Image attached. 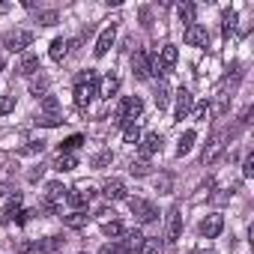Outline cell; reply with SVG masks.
I'll use <instances>...</instances> for the list:
<instances>
[{
    "mask_svg": "<svg viewBox=\"0 0 254 254\" xmlns=\"http://www.w3.org/2000/svg\"><path fill=\"white\" fill-rule=\"evenodd\" d=\"M99 84H102V78L93 69H87L84 75L75 78V105H78V111H87L90 108L93 96H99Z\"/></svg>",
    "mask_w": 254,
    "mask_h": 254,
    "instance_id": "1",
    "label": "cell"
},
{
    "mask_svg": "<svg viewBox=\"0 0 254 254\" xmlns=\"http://www.w3.org/2000/svg\"><path fill=\"white\" fill-rule=\"evenodd\" d=\"M144 114V102H141V96H126L123 102H120V108H117V126H132L138 117Z\"/></svg>",
    "mask_w": 254,
    "mask_h": 254,
    "instance_id": "2",
    "label": "cell"
},
{
    "mask_svg": "<svg viewBox=\"0 0 254 254\" xmlns=\"http://www.w3.org/2000/svg\"><path fill=\"white\" fill-rule=\"evenodd\" d=\"M30 42H33L30 30H9V33H3V48L12 51V54H24L30 48Z\"/></svg>",
    "mask_w": 254,
    "mask_h": 254,
    "instance_id": "3",
    "label": "cell"
},
{
    "mask_svg": "<svg viewBox=\"0 0 254 254\" xmlns=\"http://www.w3.org/2000/svg\"><path fill=\"white\" fill-rule=\"evenodd\" d=\"M126 200H129V209H132V215H135L141 224H150V221L159 218V209H156L150 200H144V197H126Z\"/></svg>",
    "mask_w": 254,
    "mask_h": 254,
    "instance_id": "4",
    "label": "cell"
},
{
    "mask_svg": "<svg viewBox=\"0 0 254 254\" xmlns=\"http://www.w3.org/2000/svg\"><path fill=\"white\" fill-rule=\"evenodd\" d=\"M177 60H180L177 45H165L162 54H159V60H156V66H153V75H168V72L177 66Z\"/></svg>",
    "mask_w": 254,
    "mask_h": 254,
    "instance_id": "5",
    "label": "cell"
},
{
    "mask_svg": "<svg viewBox=\"0 0 254 254\" xmlns=\"http://www.w3.org/2000/svg\"><path fill=\"white\" fill-rule=\"evenodd\" d=\"M221 230H224V215H218V212H209V215L197 224V233H200L203 239H215V236H221Z\"/></svg>",
    "mask_w": 254,
    "mask_h": 254,
    "instance_id": "6",
    "label": "cell"
},
{
    "mask_svg": "<svg viewBox=\"0 0 254 254\" xmlns=\"http://www.w3.org/2000/svg\"><path fill=\"white\" fill-rule=\"evenodd\" d=\"M132 75H135L138 81H147V78L153 75V63H150V54H147L144 48H138V51L132 54Z\"/></svg>",
    "mask_w": 254,
    "mask_h": 254,
    "instance_id": "7",
    "label": "cell"
},
{
    "mask_svg": "<svg viewBox=\"0 0 254 254\" xmlns=\"http://www.w3.org/2000/svg\"><path fill=\"white\" fill-rule=\"evenodd\" d=\"M183 42H186V45H191V48H209V33H206V27L191 24V27H186Z\"/></svg>",
    "mask_w": 254,
    "mask_h": 254,
    "instance_id": "8",
    "label": "cell"
},
{
    "mask_svg": "<svg viewBox=\"0 0 254 254\" xmlns=\"http://www.w3.org/2000/svg\"><path fill=\"white\" fill-rule=\"evenodd\" d=\"M180 233H183V212H180V206H171L168 209V224H165V239L177 242Z\"/></svg>",
    "mask_w": 254,
    "mask_h": 254,
    "instance_id": "9",
    "label": "cell"
},
{
    "mask_svg": "<svg viewBox=\"0 0 254 254\" xmlns=\"http://www.w3.org/2000/svg\"><path fill=\"white\" fill-rule=\"evenodd\" d=\"M191 105H194V96H191V90L180 87V90H177V108H174V120H177V123H180V120H186V117L191 114Z\"/></svg>",
    "mask_w": 254,
    "mask_h": 254,
    "instance_id": "10",
    "label": "cell"
},
{
    "mask_svg": "<svg viewBox=\"0 0 254 254\" xmlns=\"http://www.w3.org/2000/svg\"><path fill=\"white\" fill-rule=\"evenodd\" d=\"M114 39H117V24H108L102 33H99V39H96V48H93V54L96 57H105L111 48H114Z\"/></svg>",
    "mask_w": 254,
    "mask_h": 254,
    "instance_id": "11",
    "label": "cell"
},
{
    "mask_svg": "<svg viewBox=\"0 0 254 254\" xmlns=\"http://www.w3.org/2000/svg\"><path fill=\"white\" fill-rule=\"evenodd\" d=\"M138 150H141V159H150V156H156V153L162 150V135H159V132H150V135H144V138L138 141Z\"/></svg>",
    "mask_w": 254,
    "mask_h": 254,
    "instance_id": "12",
    "label": "cell"
},
{
    "mask_svg": "<svg viewBox=\"0 0 254 254\" xmlns=\"http://www.w3.org/2000/svg\"><path fill=\"white\" fill-rule=\"evenodd\" d=\"M102 194H105L108 200H126V197H129V194H126V186H123V180H117V177L105 180V186H102Z\"/></svg>",
    "mask_w": 254,
    "mask_h": 254,
    "instance_id": "13",
    "label": "cell"
},
{
    "mask_svg": "<svg viewBox=\"0 0 254 254\" xmlns=\"http://www.w3.org/2000/svg\"><path fill=\"white\" fill-rule=\"evenodd\" d=\"M221 153H224V135H212L206 141V150H203V165H212Z\"/></svg>",
    "mask_w": 254,
    "mask_h": 254,
    "instance_id": "14",
    "label": "cell"
},
{
    "mask_svg": "<svg viewBox=\"0 0 254 254\" xmlns=\"http://www.w3.org/2000/svg\"><path fill=\"white\" fill-rule=\"evenodd\" d=\"M39 72H42V69H39V57H36V54H24L21 63H18V75L33 78V75H39Z\"/></svg>",
    "mask_w": 254,
    "mask_h": 254,
    "instance_id": "15",
    "label": "cell"
},
{
    "mask_svg": "<svg viewBox=\"0 0 254 254\" xmlns=\"http://www.w3.org/2000/svg\"><path fill=\"white\" fill-rule=\"evenodd\" d=\"M48 90H51V78L48 75H33L30 78V96L42 99V96H48Z\"/></svg>",
    "mask_w": 254,
    "mask_h": 254,
    "instance_id": "16",
    "label": "cell"
},
{
    "mask_svg": "<svg viewBox=\"0 0 254 254\" xmlns=\"http://www.w3.org/2000/svg\"><path fill=\"white\" fill-rule=\"evenodd\" d=\"M66 203H69L72 209H84V206L90 203V191L84 194L81 189H66Z\"/></svg>",
    "mask_w": 254,
    "mask_h": 254,
    "instance_id": "17",
    "label": "cell"
},
{
    "mask_svg": "<svg viewBox=\"0 0 254 254\" xmlns=\"http://www.w3.org/2000/svg\"><path fill=\"white\" fill-rule=\"evenodd\" d=\"M120 90V78L114 75V72H108L105 78H102V84H99V96H105V99H111L114 93Z\"/></svg>",
    "mask_w": 254,
    "mask_h": 254,
    "instance_id": "18",
    "label": "cell"
},
{
    "mask_svg": "<svg viewBox=\"0 0 254 254\" xmlns=\"http://www.w3.org/2000/svg\"><path fill=\"white\" fill-rule=\"evenodd\" d=\"M87 221H90V215H87L84 209H72L69 215H63V224H66V227H72V230H81Z\"/></svg>",
    "mask_w": 254,
    "mask_h": 254,
    "instance_id": "19",
    "label": "cell"
},
{
    "mask_svg": "<svg viewBox=\"0 0 254 254\" xmlns=\"http://www.w3.org/2000/svg\"><path fill=\"white\" fill-rule=\"evenodd\" d=\"M177 15H180V21H183L186 27H191V24H194V18H197V6L191 3V0H186V3H180Z\"/></svg>",
    "mask_w": 254,
    "mask_h": 254,
    "instance_id": "20",
    "label": "cell"
},
{
    "mask_svg": "<svg viewBox=\"0 0 254 254\" xmlns=\"http://www.w3.org/2000/svg\"><path fill=\"white\" fill-rule=\"evenodd\" d=\"M48 54H51V60H54V63H63V57L69 54V45H66V39H63V36L51 39V48H48Z\"/></svg>",
    "mask_w": 254,
    "mask_h": 254,
    "instance_id": "21",
    "label": "cell"
},
{
    "mask_svg": "<svg viewBox=\"0 0 254 254\" xmlns=\"http://www.w3.org/2000/svg\"><path fill=\"white\" fill-rule=\"evenodd\" d=\"M78 147H84V135H69L66 141H60L57 144V150H60V156H72Z\"/></svg>",
    "mask_w": 254,
    "mask_h": 254,
    "instance_id": "22",
    "label": "cell"
},
{
    "mask_svg": "<svg viewBox=\"0 0 254 254\" xmlns=\"http://www.w3.org/2000/svg\"><path fill=\"white\" fill-rule=\"evenodd\" d=\"M194 141H197V132H194V129L183 132V138H180V144H177V156H180V159H183V156H189V153H191V147H194Z\"/></svg>",
    "mask_w": 254,
    "mask_h": 254,
    "instance_id": "23",
    "label": "cell"
},
{
    "mask_svg": "<svg viewBox=\"0 0 254 254\" xmlns=\"http://www.w3.org/2000/svg\"><path fill=\"white\" fill-rule=\"evenodd\" d=\"M21 200H24V197H21V191H15V194L9 197V203H6V209H3V221H6V224H9V221H15V215L21 212Z\"/></svg>",
    "mask_w": 254,
    "mask_h": 254,
    "instance_id": "24",
    "label": "cell"
},
{
    "mask_svg": "<svg viewBox=\"0 0 254 254\" xmlns=\"http://www.w3.org/2000/svg\"><path fill=\"white\" fill-rule=\"evenodd\" d=\"M36 245H39V254H54L66 245V236H48L45 242H36Z\"/></svg>",
    "mask_w": 254,
    "mask_h": 254,
    "instance_id": "25",
    "label": "cell"
},
{
    "mask_svg": "<svg viewBox=\"0 0 254 254\" xmlns=\"http://www.w3.org/2000/svg\"><path fill=\"white\" fill-rule=\"evenodd\" d=\"M233 30H236V12H233V9H224V12H221V36L230 39Z\"/></svg>",
    "mask_w": 254,
    "mask_h": 254,
    "instance_id": "26",
    "label": "cell"
},
{
    "mask_svg": "<svg viewBox=\"0 0 254 254\" xmlns=\"http://www.w3.org/2000/svg\"><path fill=\"white\" fill-rule=\"evenodd\" d=\"M153 99H156V108H159V111H165V108H168V102H171V87H168L165 81H159V84H156V96H153Z\"/></svg>",
    "mask_w": 254,
    "mask_h": 254,
    "instance_id": "27",
    "label": "cell"
},
{
    "mask_svg": "<svg viewBox=\"0 0 254 254\" xmlns=\"http://www.w3.org/2000/svg\"><path fill=\"white\" fill-rule=\"evenodd\" d=\"M144 239H147V236H144L141 230H129L123 242H126V248H129V251H135V254H138V251H141V245H144Z\"/></svg>",
    "mask_w": 254,
    "mask_h": 254,
    "instance_id": "28",
    "label": "cell"
},
{
    "mask_svg": "<svg viewBox=\"0 0 254 254\" xmlns=\"http://www.w3.org/2000/svg\"><path fill=\"white\" fill-rule=\"evenodd\" d=\"M102 233H105L108 239H117V236H126V227H123L117 218H111V221H105V224H102Z\"/></svg>",
    "mask_w": 254,
    "mask_h": 254,
    "instance_id": "29",
    "label": "cell"
},
{
    "mask_svg": "<svg viewBox=\"0 0 254 254\" xmlns=\"http://www.w3.org/2000/svg\"><path fill=\"white\" fill-rule=\"evenodd\" d=\"M75 168H78V159L75 156H57V162H54V171H60V174H69Z\"/></svg>",
    "mask_w": 254,
    "mask_h": 254,
    "instance_id": "30",
    "label": "cell"
},
{
    "mask_svg": "<svg viewBox=\"0 0 254 254\" xmlns=\"http://www.w3.org/2000/svg\"><path fill=\"white\" fill-rule=\"evenodd\" d=\"M39 108H42L48 117H57V114H60V102H57L54 96H42V99H39Z\"/></svg>",
    "mask_w": 254,
    "mask_h": 254,
    "instance_id": "31",
    "label": "cell"
},
{
    "mask_svg": "<svg viewBox=\"0 0 254 254\" xmlns=\"http://www.w3.org/2000/svg\"><path fill=\"white\" fill-rule=\"evenodd\" d=\"M129 174H132V177H147V174H150V162H147V159H132Z\"/></svg>",
    "mask_w": 254,
    "mask_h": 254,
    "instance_id": "32",
    "label": "cell"
},
{
    "mask_svg": "<svg viewBox=\"0 0 254 254\" xmlns=\"http://www.w3.org/2000/svg\"><path fill=\"white\" fill-rule=\"evenodd\" d=\"M138 254H165V245H162V239H144Z\"/></svg>",
    "mask_w": 254,
    "mask_h": 254,
    "instance_id": "33",
    "label": "cell"
},
{
    "mask_svg": "<svg viewBox=\"0 0 254 254\" xmlns=\"http://www.w3.org/2000/svg\"><path fill=\"white\" fill-rule=\"evenodd\" d=\"M123 141H126V144H138V141H141V126H138V123L126 126V129H123Z\"/></svg>",
    "mask_w": 254,
    "mask_h": 254,
    "instance_id": "34",
    "label": "cell"
},
{
    "mask_svg": "<svg viewBox=\"0 0 254 254\" xmlns=\"http://www.w3.org/2000/svg\"><path fill=\"white\" fill-rule=\"evenodd\" d=\"M99 254H132V251L126 248V242L120 239V242H108V245H102V248H99Z\"/></svg>",
    "mask_w": 254,
    "mask_h": 254,
    "instance_id": "35",
    "label": "cell"
},
{
    "mask_svg": "<svg viewBox=\"0 0 254 254\" xmlns=\"http://www.w3.org/2000/svg\"><path fill=\"white\" fill-rule=\"evenodd\" d=\"M111 162H114V153L111 150H102V153L93 156V168H108Z\"/></svg>",
    "mask_w": 254,
    "mask_h": 254,
    "instance_id": "36",
    "label": "cell"
},
{
    "mask_svg": "<svg viewBox=\"0 0 254 254\" xmlns=\"http://www.w3.org/2000/svg\"><path fill=\"white\" fill-rule=\"evenodd\" d=\"M15 254H39V245L30 242V239H21V242L15 245Z\"/></svg>",
    "mask_w": 254,
    "mask_h": 254,
    "instance_id": "37",
    "label": "cell"
},
{
    "mask_svg": "<svg viewBox=\"0 0 254 254\" xmlns=\"http://www.w3.org/2000/svg\"><path fill=\"white\" fill-rule=\"evenodd\" d=\"M191 117H194L197 123H200V120H206V117H209V105H206V102H197V105H191Z\"/></svg>",
    "mask_w": 254,
    "mask_h": 254,
    "instance_id": "38",
    "label": "cell"
},
{
    "mask_svg": "<svg viewBox=\"0 0 254 254\" xmlns=\"http://www.w3.org/2000/svg\"><path fill=\"white\" fill-rule=\"evenodd\" d=\"M66 120L63 117H39L36 120V126H45V129H57V126H63Z\"/></svg>",
    "mask_w": 254,
    "mask_h": 254,
    "instance_id": "39",
    "label": "cell"
},
{
    "mask_svg": "<svg viewBox=\"0 0 254 254\" xmlns=\"http://www.w3.org/2000/svg\"><path fill=\"white\" fill-rule=\"evenodd\" d=\"M42 150H45V141H30V144L21 150V156H39Z\"/></svg>",
    "mask_w": 254,
    "mask_h": 254,
    "instance_id": "40",
    "label": "cell"
},
{
    "mask_svg": "<svg viewBox=\"0 0 254 254\" xmlns=\"http://www.w3.org/2000/svg\"><path fill=\"white\" fill-rule=\"evenodd\" d=\"M39 24H42V27H54V24H57V12H54V9L39 12Z\"/></svg>",
    "mask_w": 254,
    "mask_h": 254,
    "instance_id": "41",
    "label": "cell"
},
{
    "mask_svg": "<svg viewBox=\"0 0 254 254\" xmlns=\"http://www.w3.org/2000/svg\"><path fill=\"white\" fill-rule=\"evenodd\" d=\"M209 200H212L215 206H224V203L230 200V191H227V189H218L215 194H209Z\"/></svg>",
    "mask_w": 254,
    "mask_h": 254,
    "instance_id": "42",
    "label": "cell"
},
{
    "mask_svg": "<svg viewBox=\"0 0 254 254\" xmlns=\"http://www.w3.org/2000/svg\"><path fill=\"white\" fill-rule=\"evenodd\" d=\"M242 177H245V180H251V177H254V153H248V156H245V165H242Z\"/></svg>",
    "mask_w": 254,
    "mask_h": 254,
    "instance_id": "43",
    "label": "cell"
},
{
    "mask_svg": "<svg viewBox=\"0 0 254 254\" xmlns=\"http://www.w3.org/2000/svg\"><path fill=\"white\" fill-rule=\"evenodd\" d=\"M12 108H15V96H3V99H0V117L9 114Z\"/></svg>",
    "mask_w": 254,
    "mask_h": 254,
    "instance_id": "44",
    "label": "cell"
},
{
    "mask_svg": "<svg viewBox=\"0 0 254 254\" xmlns=\"http://www.w3.org/2000/svg\"><path fill=\"white\" fill-rule=\"evenodd\" d=\"M33 215H36V212H33V209H21V212H18V215H15V224H27V221H30V218H33Z\"/></svg>",
    "mask_w": 254,
    "mask_h": 254,
    "instance_id": "45",
    "label": "cell"
},
{
    "mask_svg": "<svg viewBox=\"0 0 254 254\" xmlns=\"http://www.w3.org/2000/svg\"><path fill=\"white\" fill-rule=\"evenodd\" d=\"M42 174H45V168L39 165V168H33V171L27 174V180H30V183H36V180H42Z\"/></svg>",
    "mask_w": 254,
    "mask_h": 254,
    "instance_id": "46",
    "label": "cell"
},
{
    "mask_svg": "<svg viewBox=\"0 0 254 254\" xmlns=\"http://www.w3.org/2000/svg\"><path fill=\"white\" fill-rule=\"evenodd\" d=\"M9 9H12V6H9V3H0V15H6V12H9Z\"/></svg>",
    "mask_w": 254,
    "mask_h": 254,
    "instance_id": "47",
    "label": "cell"
},
{
    "mask_svg": "<svg viewBox=\"0 0 254 254\" xmlns=\"http://www.w3.org/2000/svg\"><path fill=\"white\" fill-rule=\"evenodd\" d=\"M3 191H6V186H3V183H0V194H3Z\"/></svg>",
    "mask_w": 254,
    "mask_h": 254,
    "instance_id": "48",
    "label": "cell"
},
{
    "mask_svg": "<svg viewBox=\"0 0 254 254\" xmlns=\"http://www.w3.org/2000/svg\"><path fill=\"white\" fill-rule=\"evenodd\" d=\"M0 69H3V57H0Z\"/></svg>",
    "mask_w": 254,
    "mask_h": 254,
    "instance_id": "49",
    "label": "cell"
},
{
    "mask_svg": "<svg viewBox=\"0 0 254 254\" xmlns=\"http://www.w3.org/2000/svg\"><path fill=\"white\" fill-rule=\"evenodd\" d=\"M203 254H215V251H203Z\"/></svg>",
    "mask_w": 254,
    "mask_h": 254,
    "instance_id": "50",
    "label": "cell"
},
{
    "mask_svg": "<svg viewBox=\"0 0 254 254\" xmlns=\"http://www.w3.org/2000/svg\"><path fill=\"white\" fill-rule=\"evenodd\" d=\"M78 254H87V251H78Z\"/></svg>",
    "mask_w": 254,
    "mask_h": 254,
    "instance_id": "51",
    "label": "cell"
}]
</instances>
